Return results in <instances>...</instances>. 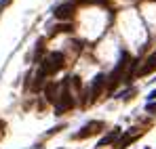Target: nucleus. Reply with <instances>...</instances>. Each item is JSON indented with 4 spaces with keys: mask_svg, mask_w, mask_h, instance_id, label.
<instances>
[{
    "mask_svg": "<svg viewBox=\"0 0 156 149\" xmlns=\"http://www.w3.org/2000/svg\"><path fill=\"white\" fill-rule=\"evenodd\" d=\"M104 82H105V76L104 74H99L95 80H93V86H91V93H93V99L101 93V88H104Z\"/></svg>",
    "mask_w": 156,
    "mask_h": 149,
    "instance_id": "0eeeda50",
    "label": "nucleus"
},
{
    "mask_svg": "<svg viewBox=\"0 0 156 149\" xmlns=\"http://www.w3.org/2000/svg\"><path fill=\"white\" fill-rule=\"evenodd\" d=\"M11 2H13V0H0V11H2V8H4V6H9V4H11Z\"/></svg>",
    "mask_w": 156,
    "mask_h": 149,
    "instance_id": "9d476101",
    "label": "nucleus"
},
{
    "mask_svg": "<svg viewBox=\"0 0 156 149\" xmlns=\"http://www.w3.org/2000/svg\"><path fill=\"white\" fill-rule=\"evenodd\" d=\"M154 69H156V55H152V57L146 61V65L139 69V76H148L150 72H154Z\"/></svg>",
    "mask_w": 156,
    "mask_h": 149,
    "instance_id": "6e6552de",
    "label": "nucleus"
},
{
    "mask_svg": "<svg viewBox=\"0 0 156 149\" xmlns=\"http://www.w3.org/2000/svg\"><path fill=\"white\" fill-rule=\"evenodd\" d=\"M44 95H47V101L49 103H57L59 101V84H55V82H49L47 86H44Z\"/></svg>",
    "mask_w": 156,
    "mask_h": 149,
    "instance_id": "423d86ee",
    "label": "nucleus"
},
{
    "mask_svg": "<svg viewBox=\"0 0 156 149\" xmlns=\"http://www.w3.org/2000/svg\"><path fill=\"white\" fill-rule=\"evenodd\" d=\"M63 65H66V57L61 55V52H51L44 61H42V65H40V72H44V74H55V72H59V69H63Z\"/></svg>",
    "mask_w": 156,
    "mask_h": 149,
    "instance_id": "f257e3e1",
    "label": "nucleus"
},
{
    "mask_svg": "<svg viewBox=\"0 0 156 149\" xmlns=\"http://www.w3.org/2000/svg\"><path fill=\"white\" fill-rule=\"evenodd\" d=\"M70 80H72V78H68V80L61 84V95H59V101L55 103V113H57V116H61L63 111H68V109L74 105V101H72V95H70V90H68V84H70Z\"/></svg>",
    "mask_w": 156,
    "mask_h": 149,
    "instance_id": "f03ea898",
    "label": "nucleus"
},
{
    "mask_svg": "<svg viewBox=\"0 0 156 149\" xmlns=\"http://www.w3.org/2000/svg\"><path fill=\"white\" fill-rule=\"evenodd\" d=\"M104 130V122H99V120H93V122H89V124H84L80 128V132L76 134V139H87V137H93V134H97V132H101Z\"/></svg>",
    "mask_w": 156,
    "mask_h": 149,
    "instance_id": "7ed1b4c3",
    "label": "nucleus"
},
{
    "mask_svg": "<svg viewBox=\"0 0 156 149\" xmlns=\"http://www.w3.org/2000/svg\"><path fill=\"white\" fill-rule=\"evenodd\" d=\"M129 61V55L127 52H122V57H120V61H118V65H116V69L112 72V76H110V86H116L118 82H120V76L125 74V69H127V63Z\"/></svg>",
    "mask_w": 156,
    "mask_h": 149,
    "instance_id": "20e7f679",
    "label": "nucleus"
},
{
    "mask_svg": "<svg viewBox=\"0 0 156 149\" xmlns=\"http://www.w3.org/2000/svg\"><path fill=\"white\" fill-rule=\"evenodd\" d=\"M146 109H148V111H156V103H150V105H148Z\"/></svg>",
    "mask_w": 156,
    "mask_h": 149,
    "instance_id": "9b49d317",
    "label": "nucleus"
},
{
    "mask_svg": "<svg viewBox=\"0 0 156 149\" xmlns=\"http://www.w3.org/2000/svg\"><path fill=\"white\" fill-rule=\"evenodd\" d=\"M148 99H150V101H154V99H156V90H152V93H150V97H148Z\"/></svg>",
    "mask_w": 156,
    "mask_h": 149,
    "instance_id": "f8f14e48",
    "label": "nucleus"
},
{
    "mask_svg": "<svg viewBox=\"0 0 156 149\" xmlns=\"http://www.w3.org/2000/svg\"><path fill=\"white\" fill-rule=\"evenodd\" d=\"M55 19H61V21H68V19H72V15H74V4L72 2H66V4H59L55 11Z\"/></svg>",
    "mask_w": 156,
    "mask_h": 149,
    "instance_id": "39448f33",
    "label": "nucleus"
},
{
    "mask_svg": "<svg viewBox=\"0 0 156 149\" xmlns=\"http://www.w3.org/2000/svg\"><path fill=\"white\" fill-rule=\"evenodd\" d=\"M118 134H120V130H118V128H114V130H112L108 137H104V139L99 141V145H97V147H105V145H110V143H112V141H114Z\"/></svg>",
    "mask_w": 156,
    "mask_h": 149,
    "instance_id": "1a4fd4ad",
    "label": "nucleus"
}]
</instances>
